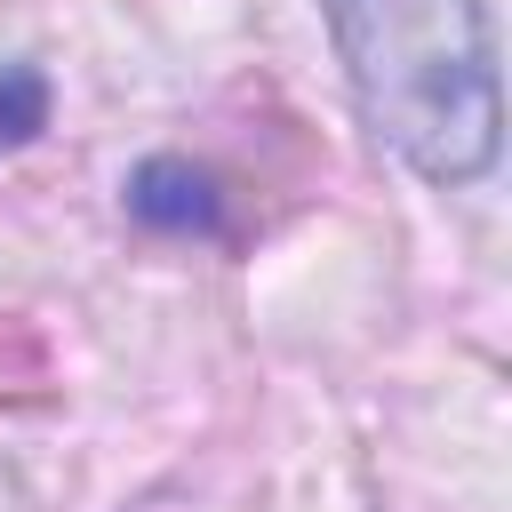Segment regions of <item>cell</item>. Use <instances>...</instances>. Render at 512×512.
I'll use <instances>...</instances> for the list:
<instances>
[{"mask_svg":"<svg viewBox=\"0 0 512 512\" xmlns=\"http://www.w3.org/2000/svg\"><path fill=\"white\" fill-rule=\"evenodd\" d=\"M128 208L152 232H216V184L184 160H144L128 184Z\"/></svg>","mask_w":512,"mask_h":512,"instance_id":"2","label":"cell"},{"mask_svg":"<svg viewBox=\"0 0 512 512\" xmlns=\"http://www.w3.org/2000/svg\"><path fill=\"white\" fill-rule=\"evenodd\" d=\"M360 120L432 184H472L496 160V40L488 0H328Z\"/></svg>","mask_w":512,"mask_h":512,"instance_id":"1","label":"cell"},{"mask_svg":"<svg viewBox=\"0 0 512 512\" xmlns=\"http://www.w3.org/2000/svg\"><path fill=\"white\" fill-rule=\"evenodd\" d=\"M40 128H48V80L32 64H8L0 72V152L8 144H32Z\"/></svg>","mask_w":512,"mask_h":512,"instance_id":"3","label":"cell"}]
</instances>
